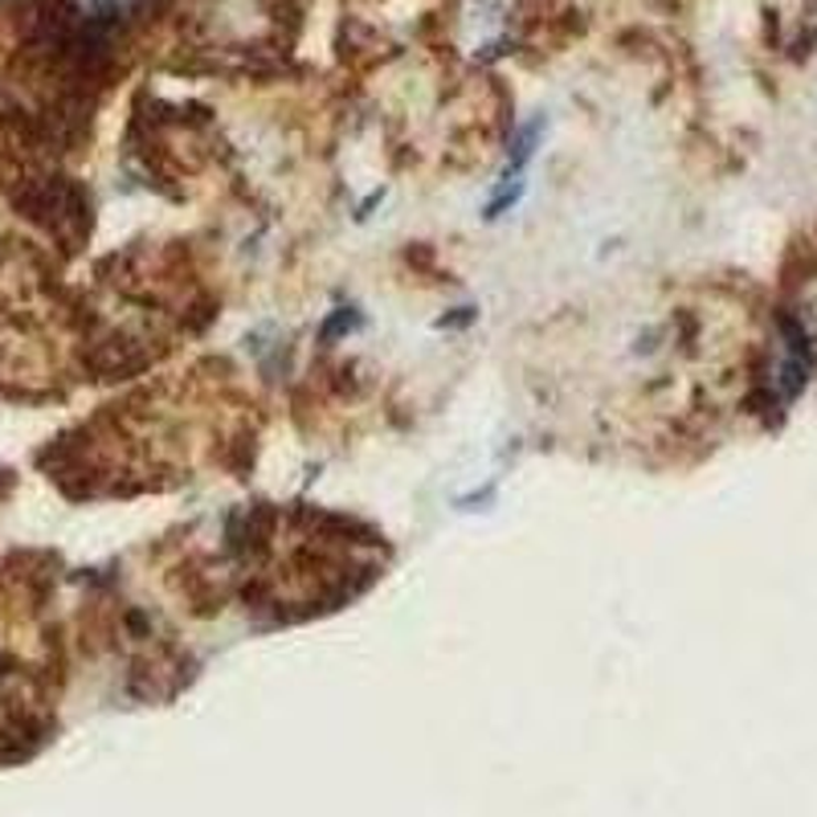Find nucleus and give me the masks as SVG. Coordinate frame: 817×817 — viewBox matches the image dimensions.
Returning a JSON list of instances; mask_svg holds the SVG:
<instances>
[{"mask_svg": "<svg viewBox=\"0 0 817 817\" xmlns=\"http://www.w3.org/2000/svg\"><path fill=\"white\" fill-rule=\"evenodd\" d=\"M781 319L805 368L817 377V217L789 241L781 262Z\"/></svg>", "mask_w": 817, "mask_h": 817, "instance_id": "obj_1", "label": "nucleus"}]
</instances>
